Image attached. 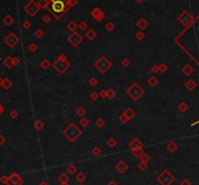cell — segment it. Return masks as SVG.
<instances>
[{"mask_svg":"<svg viewBox=\"0 0 199 185\" xmlns=\"http://www.w3.org/2000/svg\"><path fill=\"white\" fill-rule=\"evenodd\" d=\"M64 3L60 0H57L53 4V11H54L56 13H60L64 10Z\"/></svg>","mask_w":199,"mask_h":185,"instance_id":"obj_1","label":"cell"}]
</instances>
